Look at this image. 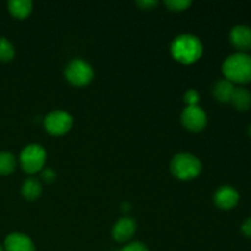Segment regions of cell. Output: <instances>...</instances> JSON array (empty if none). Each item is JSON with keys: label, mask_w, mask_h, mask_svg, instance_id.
Masks as SVG:
<instances>
[{"label": "cell", "mask_w": 251, "mask_h": 251, "mask_svg": "<svg viewBox=\"0 0 251 251\" xmlns=\"http://www.w3.org/2000/svg\"><path fill=\"white\" fill-rule=\"evenodd\" d=\"M172 56L181 64L196 63L202 56V42L196 36L190 33H183L176 37L171 44Z\"/></svg>", "instance_id": "cell-1"}, {"label": "cell", "mask_w": 251, "mask_h": 251, "mask_svg": "<svg viewBox=\"0 0 251 251\" xmlns=\"http://www.w3.org/2000/svg\"><path fill=\"white\" fill-rule=\"evenodd\" d=\"M222 73L232 83L251 82V56L247 53L232 54L223 61Z\"/></svg>", "instance_id": "cell-2"}, {"label": "cell", "mask_w": 251, "mask_h": 251, "mask_svg": "<svg viewBox=\"0 0 251 251\" xmlns=\"http://www.w3.org/2000/svg\"><path fill=\"white\" fill-rule=\"evenodd\" d=\"M202 171V163L195 154L181 152L171 161V172L179 180H193Z\"/></svg>", "instance_id": "cell-3"}, {"label": "cell", "mask_w": 251, "mask_h": 251, "mask_svg": "<svg viewBox=\"0 0 251 251\" xmlns=\"http://www.w3.org/2000/svg\"><path fill=\"white\" fill-rule=\"evenodd\" d=\"M20 164L22 169L28 174H36L46 166L47 152L43 146L38 144L27 145L20 153Z\"/></svg>", "instance_id": "cell-4"}, {"label": "cell", "mask_w": 251, "mask_h": 251, "mask_svg": "<svg viewBox=\"0 0 251 251\" xmlns=\"http://www.w3.org/2000/svg\"><path fill=\"white\" fill-rule=\"evenodd\" d=\"M95 71L90 63L81 58L73 59L65 68V78L76 87L87 86L93 80Z\"/></svg>", "instance_id": "cell-5"}, {"label": "cell", "mask_w": 251, "mask_h": 251, "mask_svg": "<svg viewBox=\"0 0 251 251\" xmlns=\"http://www.w3.org/2000/svg\"><path fill=\"white\" fill-rule=\"evenodd\" d=\"M74 119L70 113L65 110H53L48 113L43 120L44 129L53 136H61L69 132L73 127Z\"/></svg>", "instance_id": "cell-6"}, {"label": "cell", "mask_w": 251, "mask_h": 251, "mask_svg": "<svg viewBox=\"0 0 251 251\" xmlns=\"http://www.w3.org/2000/svg\"><path fill=\"white\" fill-rule=\"evenodd\" d=\"M180 120L183 126L191 132L202 131L207 124V114L199 105L184 108L181 112Z\"/></svg>", "instance_id": "cell-7"}, {"label": "cell", "mask_w": 251, "mask_h": 251, "mask_svg": "<svg viewBox=\"0 0 251 251\" xmlns=\"http://www.w3.org/2000/svg\"><path fill=\"white\" fill-rule=\"evenodd\" d=\"M136 221L130 217H122L114 223L112 228L113 239L118 243H126L134 237L136 232Z\"/></svg>", "instance_id": "cell-8"}, {"label": "cell", "mask_w": 251, "mask_h": 251, "mask_svg": "<svg viewBox=\"0 0 251 251\" xmlns=\"http://www.w3.org/2000/svg\"><path fill=\"white\" fill-rule=\"evenodd\" d=\"M216 206L221 210H232L239 202V193L229 185H223L213 196Z\"/></svg>", "instance_id": "cell-9"}, {"label": "cell", "mask_w": 251, "mask_h": 251, "mask_svg": "<svg viewBox=\"0 0 251 251\" xmlns=\"http://www.w3.org/2000/svg\"><path fill=\"white\" fill-rule=\"evenodd\" d=\"M229 41L234 48L239 50V53L251 49V28L245 25H238L233 27L229 33Z\"/></svg>", "instance_id": "cell-10"}, {"label": "cell", "mask_w": 251, "mask_h": 251, "mask_svg": "<svg viewBox=\"0 0 251 251\" xmlns=\"http://www.w3.org/2000/svg\"><path fill=\"white\" fill-rule=\"evenodd\" d=\"M5 251H36L33 242L28 235L15 232L6 237L4 243Z\"/></svg>", "instance_id": "cell-11"}, {"label": "cell", "mask_w": 251, "mask_h": 251, "mask_svg": "<svg viewBox=\"0 0 251 251\" xmlns=\"http://www.w3.org/2000/svg\"><path fill=\"white\" fill-rule=\"evenodd\" d=\"M234 83L228 81L227 78H222V80H218L215 83V86L212 88V93L218 102L228 103L230 102V98H232L233 92H234Z\"/></svg>", "instance_id": "cell-12"}, {"label": "cell", "mask_w": 251, "mask_h": 251, "mask_svg": "<svg viewBox=\"0 0 251 251\" xmlns=\"http://www.w3.org/2000/svg\"><path fill=\"white\" fill-rule=\"evenodd\" d=\"M230 103L233 107L239 112H245L249 110L251 107V93L244 87H235L233 92Z\"/></svg>", "instance_id": "cell-13"}, {"label": "cell", "mask_w": 251, "mask_h": 251, "mask_svg": "<svg viewBox=\"0 0 251 251\" xmlns=\"http://www.w3.org/2000/svg\"><path fill=\"white\" fill-rule=\"evenodd\" d=\"M7 9L16 19H25L32 12L33 4L31 0H10L7 2Z\"/></svg>", "instance_id": "cell-14"}, {"label": "cell", "mask_w": 251, "mask_h": 251, "mask_svg": "<svg viewBox=\"0 0 251 251\" xmlns=\"http://www.w3.org/2000/svg\"><path fill=\"white\" fill-rule=\"evenodd\" d=\"M21 194L26 200L34 201L41 196L42 184L37 178H27L21 186Z\"/></svg>", "instance_id": "cell-15"}, {"label": "cell", "mask_w": 251, "mask_h": 251, "mask_svg": "<svg viewBox=\"0 0 251 251\" xmlns=\"http://www.w3.org/2000/svg\"><path fill=\"white\" fill-rule=\"evenodd\" d=\"M16 168V158L10 152H0V176H9Z\"/></svg>", "instance_id": "cell-16"}, {"label": "cell", "mask_w": 251, "mask_h": 251, "mask_svg": "<svg viewBox=\"0 0 251 251\" xmlns=\"http://www.w3.org/2000/svg\"><path fill=\"white\" fill-rule=\"evenodd\" d=\"M15 56V47L11 42L5 37H0V61L12 60Z\"/></svg>", "instance_id": "cell-17"}, {"label": "cell", "mask_w": 251, "mask_h": 251, "mask_svg": "<svg viewBox=\"0 0 251 251\" xmlns=\"http://www.w3.org/2000/svg\"><path fill=\"white\" fill-rule=\"evenodd\" d=\"M164 4H166V6L168 7L169 10H172V11L179 12L189 9L193 2H191L190 0H167Z\"/></svg>", "instance_id": "cell-18"}, {"label": "cell", "mask_w": 251, "mask_h": 251, "mask_svg": "<svg viewBox=\"0 0 251 251\" xmlns=\"http://www.w3.org/2000/svg\"><path fill=\"white\" fill-rule=\"evenodd\" d=\"M199 100H200V95L195 88H190L184 93V102L186 103V107H194L198 105Z\"/></svg>", "instance_id": "cell-19"}, {"label": "cell", "mask_w": 251, "mask_h": 251, "mask_svg": "<svg viewBox=\"0 0 251 251\" xmlns=\"http://www.w3.org/2000/svg\"><path fill=\"white\" fill-rule=\"evenodd\" d=\"M41 179L47 184H53L56 180V173L51 168H43L41 171Z\"/></svg>", "instance_id": "cell-20"}, {"label": "cell", "mask_w": 251, "mask_h": 251, "mask_svg": "<svg viewBox=\"0 0 251 251\" xmlns=\"http://www.w3.org/2000/svg\"><path fill=\"white\" fill-rule=\"evenodd\" d=\"M120 251H149V248L141 242H132L123 247Z\"/></svg>", "instance_id": "cell-21"}, {"label": "cell", "mask_w": 251, "mask_h": 251, "mask_svg": "<svg viewBox=\"0 0 251 251\" xmlns=\"http://www.w3.org/2000/svg\"><path fill=\"white\" fill-rule=\"evenodd\" d=\"M136 4L139 5L141 9L150 10L152 9V7H156L157 5H158V1H157V0H139Z\"/></svg>", "instance_id": "cell-22"}, {"label": "cell", "mask_w": 251, "mask_h": 251, "mask_svg": "<svg viewBox=\"0 0 251 251\" xmlns=\"http://www.w3.org/2000/svg\"><path fill=\"white\" fill-rule=\"evenodd\" d=\"M242 232L245 237L251 238V217L244 221V223L242 225Z\"/></svg>", "instance_id": "cell-23"}, {"label": "cell", "mask_w": 251, "mask_h": 251, "mask_svg": "<svg viewBox=\"0 0 251 251\" xmlns=\"http://www.w3.org/2000/svg\"><path fill=\"white\" fill-rule=\"evenodd\" d=\"M248 134H249V136L251 137V124L249 125V127H248Z\"/></svg>", "instance_id": "cell-24"}, {"label": "cell", "mask_w": 251, "mask_h": 251, "mask_svg": "<svg viewBox=\"0 0 251 251\" xmlns=\"http://www.w3.org/2000/svg\"><path fill=\"white\" fill-rule=\"evenodd\" d=\"M0 251H5L4 249H2V247H1V245H0Z\"/></svg>", "instance_id": "cell-25"}]
</instances>
